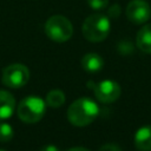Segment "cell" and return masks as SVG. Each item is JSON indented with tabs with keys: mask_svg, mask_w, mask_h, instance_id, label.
<instances>
[{
	"mask_svg": "<svg viewBox=\"0 0 151 151\" xmlns=\"http://www.w3.org/2000/svg\"><path fill=\"white\" fill-rule=\"evenodd\" d=\"M99 114V107L91 98H79L74 100L67 109V119L74 126L90 125Z\"/></svg>",
	"mask_w": 151,
	"mask_h": 151,
	"instance_id": "1",
	"label": "cell"
},
{
	"mask_svg": "<svg viewBox=\"0 0 151 151\" xmlns=\"http://www.w3.org/2000/svg\"><path fill=\"white\" fill-rule=\"evenodd\" d=\"M111 24L107 15L94 13L88 15L81 26L83 35L91 42H100L106 39L110 33Z\"/></svg>",
	"mask_w": 151,
	"mask_h": 151,
	"instance_id": "2",
	"label": "cell"
},
{
	"mask_svg": "<svg viewBox=\"0 0 151 151\" xmlns=\"http://www.w3.org/2000/svg\"><path fill=\"white\" fill-rule=\"evenodd\" d=\"M46 111V103L34 96H29L24 98L17 109L18 117L21 122L26 124H34L38 123L45 114Z\"/></svg>",
	"mask_w": 151,
	"mask_h": 151,
	"instance_id": "3",
	"label": "cell"
},
{
	"mask_svg": "<svg viewBox=\"0 0 151 151\" xmlns=\"http://www.w3.org/2000/svg\"><path fill=\"white\" fill-rule=\"evenodd\" d=\"M46 35L55 42H65L73 34V26L71 21L64 15H52L45 22Z\"/></svg>",
	"mask_w": 151,
	"mask_h": 151,
	"instance_id": "4",
	"label": "cell"
},
{
	"mask_svg": "<svg viewBox=\"0 0 151 151\" xmlns=\"http://www.w3.org/2000/svg\"><path fill=\"white\" fill-rule=\"evenodd\" d=\"M29 79V70L24 64H11L2 71L1 81L11 88H20L27 84Z\"/></svg>",
	"mask_w": 151,
	"mask_h": 151,
	"instance_id": "5",
	"label": "cell"
},
{
	"mask_svg": "<svg viewBox=\"0 0 151 151\" xmlns=\"http://www.w3.org/2000/svg\"><path fill=\"white\" fill-rule=\"evenodd\" d=\"M93 92L96 98L104 104H110L116 101L119 96H120V86L117 81L114 80H101L98 84H94L93 86Z\"/></svg>",
	"mask_w": 151,
	"mask_h": 151,
	"instance_id": "6",
	"label": "cell"
},
{
	"mask_svg": "<svg viewBox=\"0 0 151 151\" xmlns=\"http://www.w3.org/2000/svg\"><path fill=\"white\" fill-rule=\"evenodd\" d=\"M125 12H126V18L136 25L146 22L151 17V8L149 4L144 0L130 1Z\"/></svg>",
	"mask_w": 151,
	"mask_h": 151,
	"instance_id": "7",
	"label": "cell"
},
{
	"mask_svg": "<svg viewBox=\"0 0 151 151\" xmlns=\"http://www.w3.org/2000/svg\"><path fill=\"white\" fill-rule=\"evenodd\" d=\"M15 110V99L12 93L5 90H0V120H5L12 117Z\"/></svg>",
	"mask_w": 151,
	"mask_h": 151,
	"instance_id": "8",
	"label": "cell"
},
{
	"mask_svg": "<svg viewBox=\"0 0 151 151\" xmlns=\"http://www.w3.org/2000/svg\"><path fill=\"white\" fill-rule=\"evenodd\" d=\"M134 146L139 151H151V125L137 130L134 134Z\"/></svg>",
	"mask_w": 151,
	"mask_h": 151,
	"instance_id": "9",
	"label": "cell"
},
{
	"mask_svg": "<svg viewBox=\"0 0 151 151\" xmlns=\"http://www.w3.org/2000/svg\"><path fill=\"white\" fill-rule=\"evenodd\" d=\"M136 44L140 51L151 54V24L144 25L137 33Z\"/></svg>",
	"mask_w": 151,
	"mask_h": 151,
	"instance_id": "10",
	"label": "cell"
},
{
	"mask_svg": "<svg viewBox=\"0 0 151 151\" xmlns=\"http://www.w3.org/2000/svg\"><path fill=\"white\" fill-rule=\"evenodd\" d=\"M81 66L85 71L90 73H94L103 68L104 60L97 53H87L81 58Z\"/></svg>",
	"mask_w": 151,
	"mask_h": 151,
	"instance_id": "11",
	"label": "cell"
},
{
	"mask_svg": "<svg viewBox=\"0 0 151 151\" xmlns=\"http://www.w3.org/2000/svg\"><path fill=\"white\" fill-rule=\"evenodd\" d=\"M65 100H66V97H65V93L61 90H52L46 94L45 103H46L47 106L55 109V107L63 106Z\"/></svg>",
	"mask_w": 151,
	"mask_h": 151,
	"instance_id": "12",
	"label": "cell"
},
{
	"mask_svg": "<svg viewBox=\"0 0 151 151\" xmlns=\"http://www.w3.org/2000/svg\"><path fill=\"white\" fill-rule=\"evenodd\" d=\"M12 138H13V127L5 122H0V142L7 143Z\"/></svg>",
	"mask_w": 151,
	"mask_h": 151,
	"instance_id": "13",
	"label": "cell"
},
{
	"mask_svg": "<svg viewBox=\"0 0 151 151\" xmlns=\"http://www.w3.org/2000/svg\"><path fill=\"white\" fill-rule=\"evenodd\" d=\"M117 48H118V52L120 54H124V55L131 54L133 52V45L129 40H122V41H119Z\"/></svg>",
	"mask_w": 151,
	"mask_h": 151,
	"instance_id": "14",
	"label": "cell"
},
{
	"mask_svg": "<svg viewBox=\"0 0 151 151\" xmlns=\"http://www.w3.org/2000/svg\"><path fill=\"white\" fill-rule=\"evenodd\" d=\"M86 2L92 9H101L107 6L109 0H86Z\"/></svg>",
	"mask_w": 151,
	"mask_h": 151,
	"instance_id": "15",
	"label": "cell"
},
{
	"mask_svg": "<svg viewBox=\"0 0 151 151\" xmlns=\"http://www.w3.org/2000/svg\"><path fill=\"white\" fill-rule=\"evenodd\" d=\"M107 14H109V17H111V18H117V17H119V14H120V7H119V5H118V4L112 5V6L109 8Z\"/></svg>",
	"mask_w": 151,
	"mask_h": 151,
	"instance_id": "16",
	"label": "cell"
},
{
	"mask_svg": "<svg viewBox=\"0 0 151 151\" xmlns=\"http://www.w3.org/2000/svg\"><path fill=\"white\" fill-rule=\"evenodd\" d=\"M99 151H122V149L116 144H105L99 149Z\"/></svg>",
	"mask_w": 151,
	"mask_h": 151,
	"instance_id": "17",
	"label": "cell"
},
{
	"mask_svg": "<svg viewBox=\"0 0 151 151\" xmlns=\"http://www.w3.org/2000/svg\"><path fill=\"white\" fill-rule=\"evenodd\" d=\"M40 151H59V149L55 146V145H52V144H48V145H45L44 147H41Z\"/></svg>",
	"mask_w": 151,
	"mask_h": 151,
	"instance_id": "18",
	"label": "cell"
},
{
	"mask_svg": "<svg viewBox=\"0 0 151 151\" xmlns=\"http://www.w3.org/2000/svg\"><path fill=\"white\" fill-rule=\"evenodd\" d=\"M67 151H90V150L86 147H83V146H74V147L68 149Z\"/></svg>",
	"mask_w": 151,
	"mask_h": 151,
	"instance_id": "19",
	"label": "cell"
},
{
	"mask_svg": "<svg viewBox=\"0 0 151 151\" xmlns=\"http://www.w3.org/2000/svg\"><path fill=\"white\" fill-rule=\"evenodd\" d=\"M0 151H6V150H4V149H0Z\"/></svg>",
	"mask_w": 151,
	"mask_h": 151,
	"instance_id": "20",
	"label": "cell"
}]
</instances>
